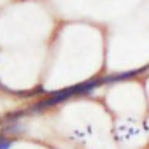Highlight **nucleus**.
<instances>
[{
	"mask_svg": "<svg viewBox=\"0 0 149 149\" xmlns=\"http://www.w3.org/2000/svg\"><path fill=\"white\" fill-rule=\"evenodd\" d=\"M74 95H79V90H77V84L76 86H70V88H63V90H58V91H53L49 97H46L44 100L37 102L35 105H32L28 109V112H40V111H46L49 107H54L61 102H65L67 98L74 97Z\"/></svg>",
	"mask_w": 149,
	"mask_h": 149,
	"instance_id": "nucleus-1",
	"label": "nucleus"
},
{
	"mask_svg": "<svg viewBox=\"0 0 149 149\" xmlns=\"http://www.w3.org/2000/svg\"><path fill=\"white\" fill-rule=\"evenodd\" d=\"M13 144H14V139L6 137V135H0V149H11Z\"/></svg>",
	"mask_w": 149,
	"mask_h": 149,
	"instance_id": "nucleus-3",
	"label": "nucleus"
},
{
	"mask_svg": "<svg viewBox=\"0 0 149 149\" xmlns=\"http://www.w3.org/2000/svg\"><path fill=\"white\" fill-rule=\"evenodd\" d=\"M147 67H142V68H137V70H128V72H121V74H112V76H107V77H102L104 83H116V81H126V79H132L135 76H139L140 72H144Z\"/></svg>",
	"mask_w": 149,
	"mask_h": 149,
	"instance_id": "nucleus-2",
	"label": "nucleus"
}]
</instances>
